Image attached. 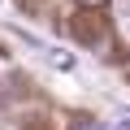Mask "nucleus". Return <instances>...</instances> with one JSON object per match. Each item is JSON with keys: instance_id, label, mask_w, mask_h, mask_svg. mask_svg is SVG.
I'll return each mask as SVG.
<instances>
[{"instance_id": "1", "label": "nucleus", "mask_w": 130, "mask_h": 130, "mask_svg": "<svg viewBox=\"0 0 130 130\" xmlns=\"http://www.w3.org/2000/svg\"><path fill=\"white\" fill-rule=\"evenodd\" d=\"M39 52H43V61L52 65V70H74V56H70V52H61V48H48V43H43Z\"/></svg>"}, {"instance_id": "4", "label": "nucleus", "mask_w": 130, "mask_h": 130, "mask_svg": "<svg viewBox=\"0 0 130 130\" xmlns=\"http://www.w3.org/2000/svg\"><path fill=\"white\" fill-rule=\"evenodd\" d=\"M83 5H95V9H100V5H108V0H83Z\"/></svg>"}, {"instance_id": "3", "label": "nucleus", "mask_w": 130, "mask_h": 130, "mask_svg": "<svg viewBox=\"0 0 130 130\" xmlns=\"http://www.w3.org/2000/svg\"><path fill=\"white\" fill-rule=\"evenodd\" d=\"M74 130H104V126H100V121H78Z\"/></svg>"}, {"instance_id": "2", "label": "nucleus", "mask_w": 130, "mask_h": 130, "mask_svg": "<svg viewBox=\"0 0 130 130\" xmlns=\"http://www.w3.org/2000/svg\"><path fill=\"white\" fill-rule=\"evenodd\" d=\"M113 130H130V113H117V121H113Z\"/></svg>"}]
</instances>
